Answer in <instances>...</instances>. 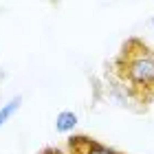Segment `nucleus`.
Segmentation results:
<instances>
[{
  "instance_id": "nucleus-1",
  "label": "nucleus",
  "mask_w": 154,
  "mask_h": 154,
  "mask_svg": "<svg viewBox=\"0 0 154 154\" xmlns=\"http://www.w3.org/2000/svg\"><path fill=\"white\" fill-rule=\"evenodd\" d=\"M112 79L141 108L154 99V48L141 38H128L112 62Z\"/></svg>"
},
{
  "instance_id": "nucleus-2",
  "label": "nucleus",
  "mask_w": 154,
  "mask_h": 154,
  "mask_svg": "<svg viewBox=\"0 0 154 154\" xmlns=\"http://www.w3.org/2000/svg\"><path fill=\"white\" fill-rule=\"evenodd\" d=\"M66 145H68L71 154H121V152L108 148V145L95 141L93 137H86V134H73L66 141Z\"/></svg>"
},
{
  "instance_id": "nucleus-3",
  "label": "nucleus",
  "mask_w": 154,
  "mask_h": 154,
  "mask_svg": "<svg viewBox=\"0 0 154 154\" xmlns=\"http://www.w3.org/2000/svg\"><path fill=\"white\" fill-rule=\"evenodd\" d=\"M75 125H77V115L73 110H64V112H60L57 119H55V130L57 132H71Z\"/></svg>"
},
{
  "instance_id": "nucleus-4",
  "label": "nucleus",
  "mask_w": 154,
  "mask_h": 154,
  "mask_svg": "<svg viewBox=\"0 0 154 154\" xmlns=\"http://www.w3.org/2000/svg\"><path fill=\"white\" fill-rule=\"evenodd\" d=\"M20 103H22V97H13L11 101H7L5 106L0 108V128H2V125L9 121V117H11V115L20 108Z\"/></svg>"
},
{
  "instance_id": "nucleus-5",
  "label": "nucleus",
  "mask_w": 154,
  "mask_h": 154,
  "mask_svg": "<svg viewBox=\"0 0 154 154\" xmlns=\"http://www.w3.org/2000/svg\"><path fill=\"white\" fill-rule=\"evenodd\" d=\"M40 154H64V152H62V150H57V148H44Z\"/></svg>"
}]
</instances>
